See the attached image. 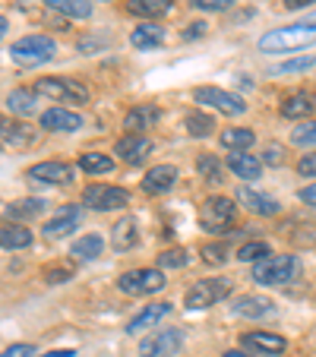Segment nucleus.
Returning <instances> with one entry per match:
<instances>
[{
  "instance_id": "obj_1",
  "label": "nucleus",
  "mask_w": 316,
  "mask_h": 357,
  "mask_svg": "<svg viewBox=\"0 0 316 357\" xmlns=\"http://www.w3.org/2000/svg\"><path fill=\"white\" fill-rule=\"evenodd\" d=\"M259 51L266 54H291V51H303V47L316 45V22H294V26H282L272 32L259 35Z\"/></svg>"
},
{
  "instance_id": "obj_2",
  "label": "nucleus",
  "mask_w": 316,
  "mask_h": 357,
  "mask_svg": "<svg viewBox=\"0 0 316 357\" xmlns=\"http://www.w3.org/2000/svg\"><path fill=\"white\" fill-rule=\"evenodd\" d=\"M57 54V41L45 32H32V35H22L20 41H13L10 47V57L22 67H38V63L54 61Z\"/></svg>"
},
{
  "instance_id": "obj_3",
  "label": "nucleus",
  "mask_w": 316,
  "mask_h": 357,
  "mask_svg": "<svg viewBox=\"0 0 316 357\" xmlns=\"http://www.w3.org/2000/svg\"><path fill=\"white\" fill-rule=\"evenodd\" d=\"M301 275V259L282 253V257H266L259 263H253V282L256 284H288Z\"/></svg>"
},
{
  "instance_id": "obj_4",
  "label": "nucleus",
  "mask_w": 316,
  "mask_h": 357,
  "mask_svg": "<svg viewBox=\"0 0 316 357\" xmlns=\"http://www.w3.org/2000/svg\"><path fill=\"white\" fill-rule=\"evenodd\" d=\"M231 278L225 275H216V278H200V282H193L187 288V294H183V303H187V310H206V307H212V303L225 301V297L231 294Z\"/></svg>"
},
{
  "instance_id": "obj_5",
  "label": "nucleus",
  "mask_w": 316,
  "mask_h": 357,
  "mask_svg": "<svg viewBox=\"0 0 316 357\" xmlns=\"http://www.w3.org/2000/svg\"><path fill=\"white\" fill-rule=\"evenodd\" d=\"M237 218V206L228 196H209L200 206V228L209 234H225Z\"/></svg>"
},
{
  "instance_id": "obj_6",
  "label": "nucleus",
  "mask_w": 316,
  "mask_h": 357,
  "mask_svg": "<svg viewBox=\"0 0 316 357\" xmlns=\"http://www.w3.org/2000/svg\"><path fill=\"white\" fill-rule=\"evenodd\" d=\"M35 95L54 98L61 105H86L89 86H82L80 79H67V76H45V79L35 82Z\"/></svg>"
},
{
  "instance_id": "obj_7",
  "label": "nucleus",
  "mask_w": 316,
  "mask_h": 357,
  "mask_svg": "<svg viewBox=\"0 0 316 357\" xmlns=\"http://www.w3.org/2000/svg\"><path fill=\"white\" fill-rule=\"evenodd\" d=\"M168 278H165V269H130L117 278V291L130 297H146V294H158L165 291Z\"/></svg>"
},
{
  "instance_id": "obj_8",
  "label": "nucleus",
  "mask_w": 316,
  "mask_h": 357,
  "mask_svg": "<svg viewBox=\"0 0 316 357\" xmlns=\"http://www.w3.org/2000/svg\"><path fill=\"white\" fill-rule=\"evenodd\" d=\"M82 202L95 212H114V209H127L130 193L123 187H108V183H89Z\"/></svg>"
},
{
  "instance_id": "obj_9",
  "label": "nucleus",
  "mask_w": 316,
  "mask_h": 357,
  "mask_svg": "<svg viewBox=\"0 0 316 357\" xmlns=\"http://www.w3.org/2000/svg\"><path fill=\"white\" fill-rule=\"evenodd\" d=\"M193 101L196 105H209V108H216L218 114H228V117H237L247 111V101L231 95V92H225V89H216V86L193 89Z\"/></svg>"
},
{
  "instance_id": "obj_10",
  "label": "nucleus",
  "mask_w": 316,
  "mask_h": 357,
  "mask_svg": "<svg viewBox=\"0 0 316 357\" xmlns=\"http://www.w3.org/2000/svg\"><path fill=\"white\" fill-rule=\"evenodd\" d=\"M183 348V329H158L149 332L140 342V357H174Z\"/></svg>"
},
{
  "instance_id": "obj_11",
  "label": "nucleus",
  "mask_w": 316,
  "mask_h": 357,
  "mask_svg": "<svg viewBox=\"0 0 316 357\" xmlns=\"http://www.w3.org/2000/svg\"><path fill=\"white\" fill-rule=\"evenodd\" d=\"M237 202H241L247 212H253V215H278V212H282V202H278L276 196L259 193V190H253V187L237 190Z\"/></svg>"
},
{
  "instance_id": "obj_12",
  "label": "nucleus",
  "mask_w": 316,
  "mask_h": 357,
  "mask_svg": "<svg viewBox=\"0 0 316 357\" xmlns=\"http://www.w3.org/2000/svg\"><path fill=\"white\" fill-rule=\"evenodd\" d=\"M149 152H152V139L142 136V133H127L114 142V155L123 158L127 165H140Z\"/></svg>"
},
{
  "instance_id": "obj_13",
  "label": "nucleus",
  "mask_w": 316,
  "mask_h": 357,
  "mask_svg": "<svg viewBox=\"0 0 316 357\" xmlns=\"http://www.w3.org/2000/svg\"><path fill=\"white\" fill-rule=\"evenodd\" d=\"M41 130H47V133H76V130H82V114H76L70 108H47L41 114Z\"/></svg>"
},
{
  "instance_id": "obj_14",
  "label": "nucleus",
  "mask_w": 316,
  "mask_h": 357,
  "mask_svg": "<svg viewBox=\"0 0 316 357\" xmlns=\"http://www.w3.org/2000/svg\"><path fill=\"white\" fill-rule=\"evenodd\" d=\"M76 174L73 165L67 162H38L29 168V177L32 181H41V183H51V187H61V183H70Z\"/></svg>"
},
{
  "instance_id": "obj_15",
  "label": "nucleus",
  "mask_w": 316,
  "mask_h": 357,
  "mask_svg": "<svg viewBox=\"0 0 316 357\" xmlns=\"http://www.w3.org/2000/svg\"><path fill=\"white\" fill-rule=\"evenodd\" d=\"M168 313H171V303H168V301L149 303V307H142V310L127 323V335H140V332L152 329V326H158L165 317H168Z\"/></svg>"
},
{
  "instance_id": "obj_16",
  "label": "nucleus",
  "mask_w": 316,
  "mask_h": 357,
  "mask_svg": "<svg viewBox=\"0 0 316 357\" xmlns=\"http://www.w3.org/2000/svg\"><path fill=\"white\" fill-rule=\"evenodd\" d=\"M38 139V130H32L29 123L10 121V117H0V142H7L13 149H26Z\"/></svg>"
},
{
  "instance_id": "obj_17",
  "label": "nucleus",
  "mask_w": 316,
  "mask_h": 357,
  "mask_svg": "<svg viewBox=\"0 0 316 357\" xmlns=\"http://www.w3.org/2000/svg\"><path fill=\"white\" fill-rule=\"evenodd\" d=\"M174 183H177V168L174 165H155V168H149L146 177H142V190L152 193V196L168 193Z\"/></svg>"
},
{
  "instance_id": "obj_18",
  "label": "nucleus",
  "mask_w": 316,
  "mask_h": 357,
  "mask_svg": "<svg viewBox=\"0 0 316 357\" xmlns=\"http://www.w3.org/2000/svg\"><path fill=\"white\" fill-rule=\"evenodd\" d=\"M234 313H241L247 319H269V317H276V303L259 294H241L234 301Z\"/></svg>"
},
{
  "instance_id": "obj_19",
  "label": "nucleus",
  "mask_w": 316,
  "mask_h": 357,
  "mask_svg": "<svg viewBox=\"0 0 316 357\" xmlns=\"http://www.w3.org/2000/svg\"><path fill=\"white\" fill-rule=\"evenodd\" d=\"M241 348H250V351H259V354H285L288 351V342L276 332H247L241 338Z\"/></svg>"
},
{
  "instance_id": "obj_20",
  "label": "nucleus",
  "mask_w": 316,
  "mask_h": 357,
  "mask_svg": "<svg viewBox=\"0 0 316 357\" xmlns=\"http://www.w3.org/2000/svg\"><path fill=\"white\" fill-rule=\"evenodd\" d=\"M136 243H140V222H136L133 215H123L121 222L114 225V231H111V247H114L117 253H130Z\"/></svg>"
},
{
  "instance_id": "obj_21",
  "label": "nucleus",
  "mask_w": 316,
  "mask_h": 357,
  "mask_svg": "<svg viewBox=\"0 0 316 357\" xmlns=\"http://www.w3.org/2000/svg\"><path fill=\"white\" fill-rule=\"evenodd\" d=\"M80 222H82V209L80 206H63L61 212H57L51 222H45V234L47 237H61V234H70V231H76L80 228Z\"/></svg>"
},
{
  "instance_id": "obj_22",
  "label": "nucleus",
  "mask_w": 316,
  "mask_h": 357,
  "mask_svg": "<svg viewBox=\"0 0 316 357\" xmlns=\"http://www.w3.org/2000/svg\"><path fill=\"white\" fill-rule=\"evenodd\" d=\"M225 165L241 181H259V174H262V162L256 155H250V152H231Z\"/></svg>"
},
{
  "instance_id": "obj_23",
  "label": "nucleus",
  "mask_w": 316,
  "mask_h": 357,
  "mask_svg": "<svg viewBox=\"0 0 316 357\" xmlns=\"http://www.w3.org/2000/svg\"><path fill=\"white\" fill-rule=\"evenodd\" d=\"M316 114V98L310 92H294L282 101V117L288 121H303V117Z\"/></svg>"
},
{
  "instance_id": "obj_24",
  "label": "nucleus",
  "mask_w": 316,
  "mask_h": 357,
  "mask_svg": "<svg viewBox=\"0 0 316 357\" xmlns=\"http://www.w3.org/2000/svg\"><path fill=\"white\" fill-rule=\"evenodd\" d=\"M32 241L35 237L26 225H16V222L0 225V250H29Z\"/></svg>"
},
{
  "instance_id": "obj_25",
  "label": "nucleus",
  "mask_w": 316,
  "mask_h": 357,
  "mask_svg": "<svg viewBox=\"0 0 316 357\" xmlns=\"http://www.w3.org/2000/svg\"><path fill=\"white\" fill-rule=\"evenodd\" d=\"M130 45L140 47V51H149V47L165 45V29L158 22H140V26L130 32Z\"/></svg>"
},
{
  "instance_id": "obj_26",
  "label": "nucleus",
  "mask_w": 316,
  "mask_h": 357,
  "mask_svg": "<svg viewBox=\"0 0 316 357\" xmlns=\"http://www.w3.org/2000/svg\"><path fill=\"white\" fill-rule=\"evenodd\" d=\"M158 117H162V111L155 108V105H140V108L127 111V117H123V130H127V133H142V130H149Z\"/></svg>"
},
{
  "instance_id": "obj_27",
  "label": "nucleus",
  "mask_w": 316,
  "mask_h": 357,
  "mask_svg": "<svg viewBox=\"0 0 316 357\" xmlns=\"http://www.w3.org/2000/svg\"><path fill=\"white\" fill-rule=\"evenodd\" d=\"M45 212V199H38V196H26V199H16V202H10L7 206V222H26V218H35V215H41Z\"/></svg>"
},
{
  "instance_id": "obj_28",
  "label": "nucleus",
  "mask_w": 316,
  "mask_h": 357,
  "mask_svg": "<svg viewBox=\"0 0 316 357\" xmlns=\"http://www.w3.org/2000/svg\"><path fill=\"white\" fill-rule=\"evenodd\" d=\"M174 0H127V10L140 20H158V16H168Z\"/></svg>"
},
{
  "instance_id": "obj_29",
  "label": "nucleus",
  "mask_w": 316,
  "mask_h": 357,
  "mask_svg": "<svg viewBox=\"0 0 316 357\" xmlns=\"http://www.w3.org/2000/svg\"><path fill=\"white\" fill-rule=\"evenodd\" d=\"M218 142H222V149H228V152H247L256 142V133L250 127H228V130H222Z\"/></svg>"
},
{
  "instance_id": "obj_30",
  "label": "nucleus",
  "mask_w": 316,
  "mask_h": 357,
  "mask_svg": "<svg viewBox=\"0 0 316 357\" xmlns=\"http://www.w3.org/2000/svg\"><path fill=\"white\" fill-rule=\"evenodd\" d=\"M7 108L20 117L38 114V95H35V89H13L7 95Z\"/></svg>"
},
{
  "instance_id": "obj_31",
  "label": "nucleus",
  "mask_w": 316,
  "mask_h": 357,
  "mask_svg": "<svg viewBox=\"0 0 316 357\" xmlns=\"http://www.w3.org/2000/svg\"><path fill=\"white\" fill-rule=\"evenodd\" d=\"M45 7L61 16H70V20H89L92 16V3L89 0H45Z\"/></svg>"
},
{
  "instance_id": "obj_32",
  "label": "nucleus",
  "mask_w": 316,
  "mask_h": 357,
  "mask_svg": "<svg viewBox=\"0 0 316 357\" xmlns=\"http://www.w3.org/2000/svg\"><path fill=\"white\" fill-rule=\"evenodd\" d=\"M101 250H105V241H101L98 234H86V237H80V241L70 247V257L80 259V263H86V259H98Z\"/></svg>"
},
{
  "instance_id": "obj_33",
  "label": "nucleus",
  "mask_w": 316,
  "mask_h": 357,
  "mask_svg": "<svg viewBox=\"0 0 316 357\" xmlns=\"http://www.w3.org/2000/svg\"><path fill=\"white\" fill-rule=\"evenodd\" d=\"M196 174H200L206 183H222L225 168L212 152H200V158H196Z\"/></svg>"
},
{
  "instance_id": "obj_34",
  "label": "nucleus",
  "mask_w": 316,
  "mask_h": 357,
  "mask_svg": "<svg viewBox=\"0 0 316 357\" xmlns=\"http://www.w3.org/2000/svg\"><path fill=\"white\" fill-rule=\"evenodd\" d=\"M80 168L86 174H108V171H114V158L105 155V152H82Z\"/></svg>"
},
{
  "instance_id": "obj_35",
  "label": "nucleus",
  "mask_w": 316,
  "mask_h": 357,
  "mask_svg": "<svg viewBox=\"0 0 316 357\" xmlns=\"http://www.w3.org/2000/svg\"><path fill=\"white\" fill-rule=\"evenodd\" d=\"M183 123H187V133L196 136V139L216 133V117H212V114H202V111H190Z\"/></svg>"
},
{
  "instance_id": "obj_36",
  "label": "nucleus",
  "mask_w": 316,
  "mask_h": 357,
  "mask_svg": "<svg viewBox=\"0 0 316 357\" xmlns=\"http://www.w3.org/2000/svg\"><path fill=\"white\" fill-rule=\"evenodd\" d=\"M266 257H272V250L266 241H247L237 247V259H241V263H259V259H266Z\"/></svg>"
},
{
  "instance_id": "obj_37",
  "label": "nucleus",
  "mask_w": 316,
  "mask_h": 357,
  "mask_svg": "<svg viewBox=\"0 0 316 357\" xmlns=\"http://www.w3.org/2000/svg\"><path fill=\"white\" fill-rule=\"evenodd\" d=\"M76 275V263H51L45 266V272H41V278H45V284H63L70 282V278Z\"/></svg>"
},
{
  "instance_id": "obj_38",
  "label": "nucleus",
  "mask_w": 316,
  "mask_h": 357,
  "mask_svg": "<svg viewBox=\"0 0 316 357\" xmlns=\"http://www.w3.org/2000/svg\"><path fill=\"white\" fill-rule=\"evenodd\" d=\"M187 263H190V253L181 247H171L158 253V269H183Z\"/></svg>"
},
{
  "instance_id": "obj_39",
  "label": "nucleus",
  "mask_w": 316,
  "mask_h": 357,
  "mask_svg": "<svg viewBox=\"0 0 316 357\" xmlns=\"http://www.w3.org/2000/svg\"><path fill=\"white\" fill-rule=\"evenodd\" d=\"M316 67V54H303V57H291V61H282L276 67V73H307V70Z\"/></svg>"
},
{
  "instance_id": "obj_40",
  "label": "nucleus",
  "mask_w": 316,
  "mask_h": 357,
  "mask_svg": "<svg viewBox=\"0 0 316 357\" xmlns=\"http://www.w3.org/2000/svg\"><path fill=\"white\" fill-rule=\"evenodd\" d=\"M291 142H294V146L316 149V121L313 123H301V127L291 133Z\"/></svg>"
},
{
  "instance_id": "obj_41",
  "label": "nucleus",
  "mask_w": 316,
  "mask_h": 357,
  "mask_svg": "<svg viewBox=\"0 0 316 357\" xmlns=\"http://www.w3.org/2000/svg\"><path fill=\"white\" fill-rule=\"evenodd\" d=\"M196 10H202V13H225V10H231V3L234 0H190Z\"/></svg>"
},
{
  "instance_id": "obj_42",
  "label": "nucleus",
  "mask_w": 316,
  "mask_h": 357,
  "mask_svg": "<svg viewBox=\"0 0 316 357\" xmlns=\"http://www.w3.org/2000/svg\"><path fill=\"white\" fill-rule=\"evenodd\" d=\"M202 259H206L209 266H218V263H225V247L222 243H209V247H202Z\"/></svg>"
},
{
  "instance_id": "obj_43",
  "label": "nucleus",
  "mask_w": 316,
  "mask_h": 357,
  "mask_svg": "<svg viewBox=\"0 0 316 357\" xmlns=\"http://www.w3.org/2000/svg\"><path fill=\"white\" fill-rule=\"evenodd\" d=\"M297 174L301 177H316V152L297 158Z\"/></svg>"
},
{
  "instance_id": "obj_44",
  "label": "nucleus",
  "mask_w": 316,
  "mask_h": 357,
  "mask_svg": "<svg viewBox=\"0 0 316 357\" xmlns=\"http://www.w3.org/2000/svg\"><path fill=\"white\" fill-rule=\"evenodd\" d=\"M262 155H266V165H282L285 162V146L282 142H269Z\"/></svg>"
},
{
  "instance_id": "obj_45",
  "label": "nucleus",
  "mask_w": 316,
  "mask_h": 357,
  "mask_svg": "<svg viewBox=\"0 0 316 357\" xmlns=\"http://www.w3.org/2000/svg\"><path fill=\"white\" fill-rule=\"evenodd\" d=\"M0 357H38V351H35V344H10Z\"/></svg>"
},
{
  "instance_id": "obj_46",
  "label": "nucleus",
  "mask_w": 316,
  "mask_h": 357,
  "mask_svg": "<svg viewBox=\"0 0 316 357\" xmlns=\"http://www.w3.org/2000/svg\"><path fill=\"white\" fill-rule=\"evenodd\" d=\"M200 35H206V22H193V26H187V32H183V38H200Z\"/></svg>"
},
{
  "instance_id": "obj_47",
  "label": "nucleus",
  "mask_w": 316,
  "mask_h": 357,
  "mask_svg": "<svg viewBox=\"0 0 316 357\" xmlns=\"http://www.w3.org/2000/svg\"><path fill=\"white\" fill-rule=\"evenodd\" d=\"M301 202H307V206H316V183H310V187L301 190Z\"/></svg>"
},
{
  "instance_id": "obj_48",
  "label": "nucleus",
  "mask_w": 316,
  "mask_h": 357,
  "mask_svg": "<svg viewBox=\"0 0 316 357\" xmlns=\"http://www.w3.org/2000/svg\"><path fill=\"white\" fill-rule=\"evenodd\" d=\"M310 3H316V0H285L288 10H303V7H310Z\"/></svg>"
},
{
  "instance_id": "obj_49",
  "label": "nucleus",
  "mask_w": 316,
  "mask_h": 357,
  "mask_svg": "<svg viewBox=\"0 0 316 357\" xmlns=\"http://www.w3.org/2000/svg\"><path fill=\"white\" fill-rule=\"evenodd\" d=\"M38 357H76L73 348H63V351H47V354H38Z\"/></svg>"
},
{
  "instance_id": "obj_50",
  "label": "nucleus",
  "mask_w": 316,
  "mask_h": 357,
  "mask_svg": "<svg viewBox=\"0 0 316 357\" xmlns=\"http://www.w3.org/2000/svg\"><path fill=\"white\" fill-rule=\"evenodd\" d=\"M222 357H250V354H247V351H237V348H231V351H225Z\"/></svg>"
},
{
  "instance_id": "obj_51",
  "label": "nucleus",
  "mask_w": 316,
  "mask_h": 357,
  "mask_svg": "<svg viewBox=\"0 0 316 357\" xmlns=\"http://www.w3.org/2000/svg\"><path fill=\"white\" fill-rule=\"evenodd\" d=\"M7 29H10L7 16H0V41H3V35H7Z\"/></svg>"
},
{
  "instance_id": "obj_52",
  "label": "nucleus",
  "mask_w": 316,
  "mask_h": 357,
  "mask_svg": "<svg viewBox=\"0 0 316 357\" xmlns=\"http://www.w3.org/2000/svg\"><path fill=\"white\" fill-rule=\"evenodd\" d=\"M0 149H3V142H0Z\"/></svg>"
}]
</instances>
